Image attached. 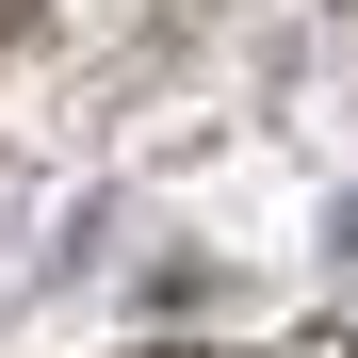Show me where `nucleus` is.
Returning a JSON list of instances; mask_svg holds the SVG:
<instances>
[{
  "instance_id": "1",
  "label": "nucleus",
  "mask_w": 358,
  "mask_h": 358,
  "mask_svg": "<svg viewBox=\"0 0 358 358\" xmlns=\"http://www.w3.org/2000/svg\"><path fill=\"white\" fill-rule=\"evenodd\" d=\"M342 261H358V212H342Z\"/></svg>"
}]
</instances>
